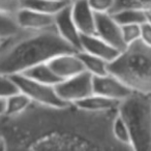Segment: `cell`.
Wrapping results in <instances>:
<instances>
[{
  "instance_id": "cell-1",
  "label": "cell",
  "mask_w": 151,
  "mask_h": 151,
  "mask_svg": "<svg viewBox=\"0 0 151 151\" xmlns=\"http://www.w3.org/2000/svg\"><path fill=\"white\" fill-rule=\"evenodd\" d=\"M118 109L89 111L76 104L49 106L31 101L23 112L0 117L6 150L130 151L116 140Z\"/></svg>"
},
{
  "instance_id": "cell-2",
  "label": "cell",
  "mask_w": 151,
  "mask_h": 151,
  "mask_svg": "<svg viewBox=\"0 0 151 151\" xmlns=\"http://www.w3.org/2000/svg\"><path fill=\"white\" fill-rule=\"evenodd\" d=\"M79 52L69 45L54 26L44 29L23 28L1 40L0 73L14 76L48 62L64 53Z\"/></svg>"
},
{
  "instance_id": "cell-3",
  "label": "cell",
  "mask_w": 151,
  "mask_h": 151,
  "mask_svg": "<svg viewBox=\"0 0 151 151\" xmlns=\"http://www.w3.org/2000/svg\"><path fill=\"white\" fill-rule=\"evenodd\" d=\"M108 68L132 91L151 95V47L141 40L126 46Z\"/></svg>"
},
{
  "instance_id": "cell-4",
  "label": "cell",
  "mask_w": 151,
  "mask_h": 151,
  "mask_svg": "<svg viewBox=\"0 0 151 151\" xmlns=\"http://www.w3.org/2000/svg\"><path fill=\"white\" fill-rule=\"evenodd\" d=\"M118 114L129 129L132 150L151 151V95L134 91L120 101Z\"/></svg>"
},
{
  "instance_id": "cell-5",
  "label": "cell",
  "mask_w": 151,
  "mask_h": 151,
  "mask_svg": "<svg viewBox=\"0 0 151 151\" xmlns=\"http://www.w3.org/2000/svg\"><path fill=\"white\" fill-rule=\"evenodd\" d=\"M20 91L25 93L32 101L49 106H65V103L58 95L54 85L45 84L29 78L23 73L12 76Z\"/></svg>"
},
{
  "instance_id": "cell-6",
  "label": "cell",
  "mask_w": 151,
  "mask_h": 151,
  "mask_svg": "<svg viewBox=\"0 0 151 151\" xmlns=\"http://www.w3.org/2000/svg\"><path fill=\"white\" fill-rule=\"evenodd\" d=\"M58 95L68 104H76L93 92V76L87 70L55 85Z\"/></svg>"
},
{
  "instance_id": "cell-7",
  "label": "cell",
  "mask_w": 151,
  "mask_h": 151,
  "mask_svg": "<svg viewBox=\"0 0 151 151\" xmlns=\"http://www.w3.org/2000/svg\"><path fill=\"white\" fill-rule=\"evenodd\" d=\"M93 92L121 101L134 91L118 77L109 73L104 76H93Z\"/></svg>"
},
{
  "instance_id": "cell-8",
  "label": "cell",
  "mask_w": 151,
  "mask_h": 151,
  "mask_svg": "<svg viewBox=\"0 0 151 151\" xmlns=\"http://www.w3.org/2000/svg\"><path fill=\"white\" fill-rule=\"evenodd\" d=\"M96 19V34L107 42L119 50L126 48V44L122 36L121 25L114 19L110 13H95Z\"/></svg>"
},
{
  "instance_id": "cell-9",
  "label": "cell",
  "mask_w": 151,
  "mask_h": 151,
  "mask_svg": "<svg viewBox=\"0 0 151 151\" xmlns=\"http://www.w3.org/2000/svg\"><path fill=\"white\" fill-rule=\"evenodd\" d=\"M55 27L60 35L73 47L81 51V32L76 25L71 15V3L55 15Z\"/></svg>"
},
{
  "instance_id": "cell-10",
  "label": "cell",
  "mask_w": 151,
  "mask_h": 151,
  "mask_svg": "<svg viewBox=\"0 0 151 151\" xmlns=\"http://www.w3.org/2000/svg\"><path fill=\"white\" fill-rule=\"evenodd\" d=\"M48 63L61 80L71 78L85 70L78 52L60 54L49 60Z\"/></svg>"
},
{
  "instance_id": "cell-11",
  "label": "cell",
  "mask_w": 151,
  "mask_h": 151,
  "mask_svg": "<svg viewBox=\"0 0 151 151\" xmlns=\"http://www.w3.org/2000/svg\"><path fill=\"white\" fill-rule=\"evenodd\" d=\"M71 15L81 34H96L95 13L89 5L88 0H73Z\"/></svg>"
},
{
  "instance_id": "cell-12",
  "label": "cell",
  "mask_w": 151,
  "mask_h": 151,
  "mask_svg": "<svg viewBox=\"0 0 151 151\" xmlns=\"http://www.w3.org/2000/svg\"><path fill=\"white\" fill-rule=\"evenodd\" d=\"M81 51L90 53L104 60L111 62L117 58L120 51L112 45L99 37L97 34H82L81 35Z\"/></svg>"
},
{
  "instance_id": "cell-13",
  "label": "cell",
  "mask_w": 151,
  "mask_h": 151,
  "mask_svg": "<svg viewBox=\"0 0 151 151\" xmlns=\"http://www.w3.org/2000/svg\"><path fill=\"white\" fill-rule=\"evenodd\" d=\"M20 26L30 29H44L52 27L55 24V15L21 7L16 14Z\"/></svg>"
},
{
  "instance_id": "cell-14",
  "label": "cell",
  "mask_w": 151,
  "mask_h": 151,
  "mask_svg": "<svg viewBox=\"0 0 151 151\" xmlns=\"http://www.w3.org/2000/svg\"><path fill=\"white\" fill-rule=\"evenodd\" d=\"M76 105L89 111H108V110L118 109L120 101L101 94L92 93L82 101L76 103Z\"/></svg>"
},
{
  "instance_id": "cell-15",
  "label": "cell",
  "mask_w": 151,
  "mask_h": 151,
  "mask_svg": "<svg viewBox=\"0 0 151 151\" xmlns=\"http://www.w3.org/2000/svg\"><path fill=\"white\" fill-rule=\"evenodd\" d=\"M70 3V0H21V7L42 12L49 15H56Z\"/></svg>"
},
{
  "instance_id": "cell-16",
  "label": "cell",
  "mask_w": 151,
  "mask_h": 151,
  "mask_svg": "<svg viewBox=\"0 0 151 151\" xmlns=\"http://www.w3.org/2000/svg\"><path fill=\"white\" fill-rule=\"evenodd\" d=\"M23 75L27 76L29 78L33 79L35 81H38L40 83L49 85H57L59 82H61V79L55 73V71L51 68L48 62L40 63L31 68L27 69L26 71L22 73Z\"/></svg>"
},
{
  "instance_id": "cell-17",
  "label": "cell",
  "mask_w": 151,
  "mask_h": 151,
  "mask_svg": "<svg viewBox=\"0 0 151 151\" xmlns=\"http://www.w3.org/2000/svg\"><path fill=\"white\" fill-rule=\"evenodd\" d=\"M78 55L82 60V63L85 67V70L90 73L92 76H104L109 73L108 65L109 62L99 57L92 55L90 53L84 52V51H79Z\"/></svg>"
},
{
  "instance_id": "cell-18",
  "label": "cell",
  "mask_w": 151,
  "mask_h": 151,
  "mask_svg": "<svg viewBox=\"0 0 151 151\" xmlns=\"http://www.w3.org/2000/svg\"><path fill=\"white\" fill-rule=\"evenodd\" d=\"M112 16L114 19L120 24V25H130V24H138L142 25L143 23L148 20V14L143 11H138V9H121L116 13H113Z\"/></svg>"
},
{
  "instance_id": "cell-19",
  "label": "cell",
  "mask_w": 151,
  "mask_h": 151,
  "mask_svg": "<svg viewBox=\"0 0 151 151\" xmlns=\"http://www.w3.org/2000/svg\"><path fill=\"white\" fill-rule=\"evenodd\" d=\"M21 29L16 14L0 11V40H2Z\"/></svg>"
},
{
  "instance_id": "cell-20",
  "label": "cell",
  "mask_w": 151,
  "mask_h": 151,
  "mask_svg": "<svg viewBox=\"0 0 151 151\" xmlns=\"http://www.w3.org/2000/svg\"><path fill=\"white\" fill-rule=\"evenodd\" d=\"M31 99L21 91L11 95L6 99L5 115H16V114L21 113L31 104Z\"/></svg>"
},
{
  "instance_id": "cell-21",
  "label": "cell",
  "mask_w": 151,
  "mask_h": 151,
  "mask_svg": "<svg viewBox=\"0 0 151 151\" xmlns=\"http://www.w3.org/2000/svg\"><path fill=\"white\" fill-rule=\"evenodd\" d=\"M113 134L118 142L125 145L130 150H132L129 129H128L127 125H126L123 118H122L119 114H117V116H116L115 120H114V122H113Z\"/></svg>"
},
{
  "instance_id": "cell-22",
  "label": "cell",
  "mask_w": 151,
  "mask_h": 151,
  "mask_svg": "<svg viewBox=\"0 0 151 151\" xmlns=\"http://www.w3.org/2000/svg\"><path fill=\"white\" fill-rule=\"evenodd\" d=\"M126 9H138V11H143L147 14H150L151 0H115L111 14Z\"/></svg>"
},
{
  "instance_id": "cell-23",
  "label": "cell",
  "mask_w": 151,
  "mask_h": 151,
  "mask_svg": "<svg viewBox=\"0 0 151 151\" xmlns=\"http://www.w3.org/2000/svg\"><path fill=\"white\" fill-rule=\"evenodd\" d=\"M19 91V87L12 76L0 73V97L7 99Z\"/></svg>"
},
{
  "instance_id": "cell-24",
  "label": "cell",
  "mask_w": 151,
  "mask_h": 151,
  "mask_svg": "<svg viewBox=\"0 0 151 151\" xmlns=\"http://www.w3.org/2000/svg\"><path fill=\"white\" fill-rule=\"evenodd\" d=\"M122 36L126 46L137 42L141 38V25L130 24V25H122Z\"/></svg>"
},
{
  "instance_id": "cell-25",
  "label": "cell",
  "mask_w": 151,
  "mask_h": 151,
  "mask_svg": "<svg viewBox=\"0 0 151 151\" xmlns=\"http://www.w3.org/2000/svg\"><path fill=\"white\" fill-rule=\"evenodd\" d=\"M88 3L94 13L111 14L115 0H88Z\"/></svg>"
},
{
  "instance_id": "cell-26",
  "label": "cell",
  "mask_w": 151,
  "mask_h": 151,
  "mask_svg": "<svg viewBox=\"0 0 151 151\" xmlns=\"http://www.w3.org/2000/svg\"><path fill=\"white\" fill-rule=\"evenodd\" d=\"M21 9V0H0V11L17 14Z\"/></svg>"
},
{
  "instance_id": "cell-27",
  "label": "cell",
  "mask_w": 151,
  "mask_h": 151,
  "mask_svg": "<svg viewBox=\"0 0 151 151\" xmlns=\"http://www.w3.org/2000/svg\"><path fill=\"white\" fill-rule=\"evenodd\" d=\"M141 40L151 47V22L149 19L141 25Z\"/></svg>"
},
{
  "instance_id": "cell-28",
  "label": "cell",
  "mask_w": 151,
  "mask_h": 151,
  "mask_svg": "<svg viewBox=\"0 0 151 151\" xmlns=\"http://www.w3.org/2000/svg\"><path fill=\"white\" fill-rule=\"evenodd\" d=\"M6 113V99L0 97V117Z\"/></svg>"
},
{
  "instance_id": "cell-29",
  "label": "cell",
  "mask_w": 151,
  "mask_h": 151,
  "mask_svg": "<svg viewBox=\"0 0 151 151\" xmlns=\"http://www.w3.org/2000/svg\"><path fill=\"white\" fill-rule=\"evenodd\" d=\"M1 150H6V148H5L4 141H3V139L1 138V136H0V151Z\"/></svg>"
},
{
  "instance_id": "cell-30",
  "label": "cell",
  "mask_w": 151,
  "mask_h": 151,
  "mask_svg": "<svg viewBox=\"0 0 151 151\" xmlns=\"http://www.w3.org/2000/svg\"><path fill=\"white\" fill-rule=\"evenodd\" d=\"M148 19H149V21L151 22V14H148Z\"/></svg>"
},
{
  "instance_id": "cell-31",
  "label": "cell",
  "mask_w": 151,
  "mask_h": 151,
  "mask_svg": "<svg viewBox=\"0 0 151 151\" xmlns=\"http://www.w3.org/2000/svg\"><path fill=\"white\" fill-rule=\"evenodd\" d=\"M0 45H1V40H0Z\"/></svg>"
},
{
  "instance_id": "cell-32",
  "label": "cell",
  "mask_w": 151,
  "mask_h": 151,
  "mask_svg": "<svg viewBox=\"0 0 151 151\" xmlns=\"http://www.w3.org/2000/svg\"><path fill=\"white\" fill-rule=\"evenodd\" d=\"M56 1H58V0H56ZM70 1H71V0H70Z\"/></svg>"
},
{
  "instance_id": "cell-33",
  "label": "cell",
  "mask_w": 151,
  "mask_h": 151,
  "mask_svg": "<svg viewBox=\"0 0 151 151\" xmlns=\"http://www.w3.org/2000/svg\"><path fill=\"white\" fill-rule=\"evenodd\" d=\"M71 1H73V0H71Z\"/></svg>"
},
{
  "instance_id": "cell-34",
  "label": "cell",
  "mask_w": 151,
  "mask_h": 151,
  "mask_svg": "<svg viewBox=\"0 0 151 151\" xmlns=\"http://www.w3.org/2000/svg\"><path fill=\"white\" fill-rule=\"evenodd\" d=\"M150 14H151V13H150Z\"/></svg>"
}]
</instances>
